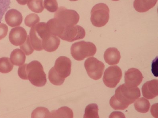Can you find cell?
<instances>
[{
    "mask_svg": "<svg viewBox=\"0 0 158 118\" xmlns=\"http://www.w3.org/2000/svg\"><path fill=\"white\" fill-rule=\"evenodd\" d=\"M79 19L76 11L61 6L55 13L54 18L49 20L47 25L51 34L59 38L64 28L76 25Z\"/></svg>",
    "mask_w": 158,
    "mask_h": 118,
    "instance_id": "obj_1",
    "label": "cell"
},
{
    "mask_svg": "<svg viewBox=\"0 0 158 118\" xmlns=\"http://www.w3.org/2000/svg\"><path fill=\"white\" fill-rule=\"evenodd\" d=\"M140 96L139 88L123 84L116 89L114 95L110 100V105L114 109L123 110L133 104Z\"/></svg>",
    "mask_w": 158,
    "mask_h": 118,
    "instance_id": "obj_2",
    "label": "cell"
},
{
    "mask_svg": "<svg viewBox=\"0 0 158 118\" xmlns=\"http://www.w3.org/2000/svg\"><path fill=\"white\" fill-rule=\"evenodd\" d=\"M27 79L37 87H42L47 83L46 75L42 64L39 61H34L26 65Z\"/></svg>",
    "mask_w": 158,
    "mask_h": 118,
    "instance_id": "obj_3",
    "label": "cell"
},
{
    "mask_svg": "<svg viewBox=\"0 0 158 118\" xmlns=\"http://www.w3.org/2000/svg\"><path fill=\"white\" fill-rule=\"evenodd\" d=\"M97 50V47L93 43L81 41L73 44L71 53L75 60L81 61L86 58L94 56Z\"/></svg>",
    "mask_w": 158,
    "mask_h": 118,
    "instance_id": "obj_4",
    "label": "cell"
},
{
    "mask_svg": "<svg viewBox=\"0 0 158 118\" xmlns=\"http://www.w3.org/2000/svg\"><path fill=\"white\" fill-rule=\"evenodd\" d=\"M51 34L46 23H38L31 27L30 31V38L31 44L34 49L37 51L43 50L42 41L46 39Z\"/></svg>",
    "mask_w": 158,
    "mask_h": 118,
    "instance_id": "obj_5",
    "label": "cell"
},
{
    "mask_svg": "<svg viewBox=\"0 0 158 118\" xmlns=\"http://www.w3.org/2000/svg\"><path fill=\"white\" fill-rule=\"evenodd\" d=\"M110 9L106 4L99 3L93 6L91 11L90 20L93 26L102 27L109 21Z\"/></svg>",
    "mask_w": 158,
    "mask_h": 118,
    "instance_id": "obj_6",
    "label": "cell"
},
{
    "mask_svg": "<svg viewBox=\"0 0 158 118\" xmlns=\"http://www.w3.org/2000/svg\"><path fill=\"white\" fill-rule=\"evenodd\" d=\"M84 66L89 76L94 80L101 79L105 68L104 63L94 57L87 59L85 61Z\"/></svg>",
    "mask_w": 158,
    "mask_h": 118,
    "instance_id": "obj_7",
    "label": "cell"
},
{
    "mask_svg": "<svg viewBox=\"0 0 158 118\" xmlns=\"http://www.w3.org/2000/svg\"><path fill=\"white\" fill-rule=\"evenodd\" d=\"M122 76L121 69L118 66H112L105 70L103 81L107 87L113 88L116 87Z\"/></svg>",
    "mask_w": 158,
    "mask_h": 118,
    "instance_id": "obj_8",
    "label": "cell"
},
{
    "mask_svg": "<svg viewBox=\"0 0 158 118\" xmlns=\"http://www.w3.org/2000/svg\"><path fill=\"white\" fill-rule=\"evenodd\" d=\"M86 35L84 29L80 26L76 25L64 28L59 38L69 42L83 39Z\"/></svg>",
    "mask_w": 158,
    "mask_h": 118,
    "instance_id": "obj_9",
    "label": "cell"
},
{
    "mask_svg": "<svg viewBox=\"0 0 158 118\" xmlns=\"http://www.w3.org/2000/svg\"><path fill=\"white\" fill-rule=\"evenodd\" d=\"M71 65L72 62L69 58L61 56L57 59L53 68L60 78L65 79L71 74Z\"/></svg>",
    "mask_w": 158,
    "mask_h": 118,
    "instance_id": "obj_10",
    "label": "cell"
},
{
    "mask_svg": "<svg viewBox=\"0 0 158 118\" xmlns=\"http://www.w3.org/2000/svg\"><path fill=\"white\" fill-rule=\"evenodd\" d=\"M143 79L142 74L137 68H130L125 72V83L130 87H137L141 84Z\"/></svg>",
    "mask_w": 158,
    "mask_h": 118,
    "instance_id": "obj_11",
    "label": "cell"
},
{
    "mask_svg": "<svg viewBox=\"0 0 158 118\" xmlns=\"http://www.w3.org/2000/svg\"><path fill=\"white\" fill-rule=\"evenodd\" d=\"M27 36V31L23 27H17L11 30L9 35V39L14 46H20L26 42Z\"/></svg>",
    "mask_w": 158,
    "mask_h": 118,
    "instance_id": "obj_12",
    "label": "cell"
},
{
    "mask_svg": "<svg viewBox=\"0 0 158 118\" xmlns=\"http://www.w3.org/2000/svg\"><path fill=\"white\" fill-rule=\"evenodd\" d=\"M158 80L154 79L148 81L142 86L143 96L149 100L153 99L158 95Z\"/></svg>",
    "mask_w": 158,
    "mask_h": 118,
    "instance_id": "obj_13",
    "label": "cell"
},
{
    "mask_svg": "<svg viewBox=\"0 0 158 118\" xmlns=\"http://www.w3.org/2000/svg\"><path fill=\"white\" fill-rule=\"evenodd\" d=\"M5 20L7 24L10 26H19L23 22V17L22 14L17 10L12 9L6 12Z\"/></svg>",
    "mask_w": 158,
    "mask_h": 118,
    "instance_id": "obj_14",
    "label": "cell"
},
{
    "mask_svg": "<svg viewBox=\"0 0 158 118\" xmlns=\"http://www.w3.org/2000/svg\"><path fill=\"white\" fill-rule=\"evenodd\" d=\"M60 43V38L51 34L46 39L42 41V47L46 51L53 52L58 49Z\"/></svg>",
    "mask_w": 158,
    "mask_h": 118,
    "instance_id": "obj_15",
    "label": "cell"
},
{
    "mask_svg": "<svg viewBox=\"0 0 158 118\" xmlns=\"http://www.w3.org/2000/svg\"><path fill=\"white\" fill-rule=\"evenodd\" d=\"M104 57L106 62L109 65H115L120 61V52L116 48H109L104 53Z\"/></svg>",
    "mask_w": 158,
    "mask_h": 118,
    "instance_id": "obj_16",
    "label": "cell"
},
{
    "mask_svg": "<svg viewBox=\"0 0 158 118\" xmlns=\"http://www.w3.org/2000/svg\"><path fill=\"white\" fill-rule=\"evenodd\" d=\"M157 1L158 0H135L134 6L137 12L144 13L153 8Z\"/></svg>",
    "mask_w": 158,
    "mask_h": 118,
    "instance_id": "obj_17",
    "label": "cell"
},
{
    "mask_svg": "<svg viewBox=\"0 0 158 118\" xmlns=\"http://www.w3.org/2000/svg\"><path fill=\"white\" fill-rule=\"evenodd\" d=\"M25 55L20 49H16L12 51L10 55V61L14 65L21 66L25 62Z\"/></svg>",
    "mask_w": 158,
    "mask_h": 118,
    "instance_id": "obj_18",
    "label": "cell"
},
{
    "mask_svg": "<svg viewBox=\"0 0 158 118\" xmlns=\"http://www.w3.org/2000/svg\"><path fill=\"white\" fill-rule=\"evenodd\" d=\"M73 118V113L70 108L63 107L50 112V118Z\"/></svg>",
    "mask_w": 158,
    "mask_h": 118,
    "instance_id": "obj_19",
    "label": "cell"
},
{
    "mask_svg": "<svg viewBox=\"0 0 158 118\" xmlns=\"http://www.w3.org/2000/svg\"><path fill=\"white\" fill-rule=\"evenodd\" d=\"M134 105L137 112L143 113L149 112L150 108V104L149 100L143 97L137 99L135 102Z\"/></svg>",
    "mask_w": 158,
    "mask_h": 118,
    "instance_id": "obj_20",
    "label": "cell"
},
{
    "mask_svg": "<svg viewBox=\"0 0 158 118\" xmlns=\"http://www.w3.org/2000/svg\"><path fill=\"white\" fill-rule=\"evenodd\" d=\"M27 5L31 11L40 13L44 9L43 0H29Z\"/></svg>",
    "mask_w": 158,
    "mask_h": 118,
    "instance_id": "obj_21",
    "label": "cell"
},
{
    "mask_svg": "<svg viewBox=\"0 0 158 118\" xmlns=\"http://www.w3.org/2000/svg\"><path fill=\"white\" fill-rule=\"evenodd\" d=\"M98 108L97 104H89L85 109L84 118H99Z\"/></svg>",
    "mask_w": 158,
    "mask_h": 118,
    "instance_id": "obj_22",
    "label": "cell"
},
{
    "mask_svg": "<svg viewBox=\"0 0 158 118\" xmlns=\"http://www.w3.org/2000/svg\"><path fill=\"white\" fill-rule=\"evenodd\" d=\"M14 66L9 58L2 57L0 58V72L8 73L13 69Z\"/></svg>",
    "mask_w": 158,
    "mask_h": 118,
    "instance_id": "obj_23",
    "label": "cell"
},
{
    "mask_svg": "<svg viewBox=\"0 0 158 118\" xmlns=\"http://www.w3.org/2000/svg\"><path fill=\"white\" fill-rule=\"evenodd\" d=\"M48 78L51 83L56 86H61L65 80V79H61L57 75L53 67L49 71Z\"/></svg>",
    "mask_w": 158,
    "mask_h": 118,
    "instance_id": "obj_24",
    "label": "cell"
},
{
    "mask_svg": "<svg viewBox=\"0 0 158 118\" xmlns=\"http://www.w3.org/2000/svg\"><path fill=\"white\" fill-rule=\"evenodd\" d=\"M50 118V112L47 108L40 107L34 110L31 113V118Z\"/></svg>",
    "mask_w": 158,
    "mask_h": 118,
    "instance_id": "obj_25",
    "label": "cell"
},
{
    "mask_svg": "<svg viewBox=\"0 0 158 118\" xmlns=\"http://www.w3.org/2000/svg\"><path fill=\"white\" fill-rule=\"evenodd\" d=\"M40 20V18L38 15L35 14H31L25 19V24L27 27H31L39 23Z\"/></svg>",
    "mask_w": 158,
    "mask_h": 118,
    "instance_id": "obj_26",
    "label": "cell"
},
{
    "mask_svg": "<svg viewBox=\"0 0 158 118\" xmlns=\"http://www.w3.org/2000/svg\"><path fill=\"white\" fill-rule=\"evenodd\" d=\"M20 48L27 56L30 55L33 53L34 49L31 44L30 35H27L26 42L20 46Z\"/></svg>",
    "mask_w": 158,
    "mask_h": 118,
    "instance_id": "obj_27",
    "label": "cell"
},
{
    "mask_svg": "<svg viewBox=\"0 0 158 118\" xmlns=\"http://www.w3.org/2000/svg\"><path fill=\"white\" fill-rule=\"evenodd\" d=\"M44 7L51 12H56L58 9L57 0H44Z\"/></svg>",
    "mask_w": 158,
    "mask_h": 118,
    "instance_id": "obj_28",
    "label": "cell"
},
{
    "mask_svg": "<svg viewBox=\"0 0 158 118\" xmlns=\"http://www.w3.org/2000/svg\"><path fill=\"white\" fill-rule=\"evenodd\" d=\"M11 0H0V23L5 12L10 7Z\"/></svg>",
    "mask_w": 158,
    "mask_h": 118,
    "instance_id": "obj_29",
    "label": "cell"
},
{
    "mask_svg": "<svg viewBox=\"0 0 158 118\" xmlns=\"http://www.w3.org/2000/svg\"><path fill=\"white\" fill-rule=\"evenodd\" d=\"M26 65H27V64L21 66L19 67L18 73L19 76L20 78L22 79H25V80H27V72H26Z\"/></svg>",
    "mask_w": 158,
    "mask_h": 118,
    "instance_id": "obj_30",
    "label": "cell"
},
{
    "mask_svg": "<svg viewBox=\"0 0 158 118\" xmlns=\"http://www.w3.org/2000/svg\"><path fill=\"white\" fill-rule=\"evenodd\" d=\"M8 31V27L6 25L0 24V40L3 39L6 36Z\"/></svg>",
    "mask_w": 158,
    "mask_h": 118,
    "instance_id": "obj_31",
    "label": "cell"
},
{
    "mask_svg": "<svg viewBox=\"0 0 158 118\" xmlns=\"http://www.w3.org/2000/svg\"><path fill=\"white\" fill-rule=\"evenodd\" d=\"M152 73L156 77H158V58L152 61Z\"/></svg>",
    "mask_w": 158,
    "mask_h": 118,
    "instance_id": "obj_32",
    "label": "cell"
},
{
    "mask_svg": "<svg viewBox=\"0 0 158 118\" xmlns=\"http://www.w3.org/2000/svg\"><path fill=\"white\" fill-rule=\"evenodd\" d=\"M16 1L20 5H24L27 4L29 0H16Z\"/></svg>",
    "mask_w": 158,
    "mask_h": 118,
    "instance_id": "obj_33",
    "label": "cell"
},
{
    "mask_svg": "<svg viewBox=\"0 0 158 118\" xmlns=\"http://www.w3.org/2000/svg\"><path fill=\"white\" fill-rule=\"evenodd\" d=\"M69 1H78V0H69Z\"/></svg>",
    "mask_w": 158,
    "mask_h": 118,
    "instance_id": "obj_34",
    "label": "cell"
},
{
    "mask_svg": "<svg viewBox=\"0 0 158 118\" xmlns=\"http://www.w3.org/2000/svg\"><path fill=\"white\" fill-rule=\"evenodd\" d=\"M112 1H119V0H112Z\"/></svg>",
    "mask_w": 158,
    "mask_h": 118,
    "instance_id": "obj_35",
    "label": "cell"
}]
</instances>
